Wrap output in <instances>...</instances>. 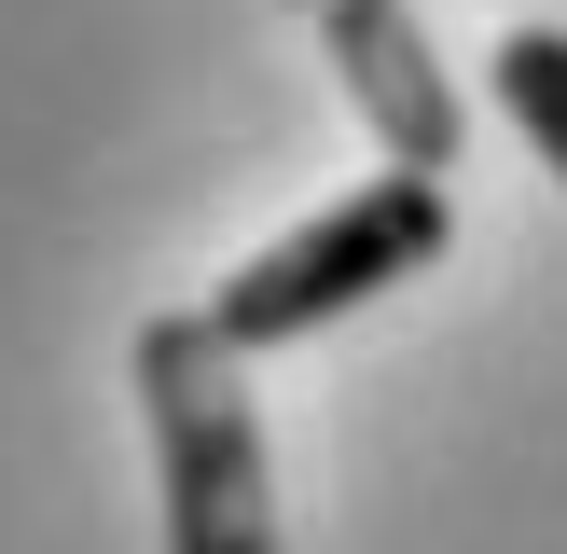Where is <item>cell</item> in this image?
Listing matches in <instances>:
<instances>
[{"label":"cell","instance_id":"obj_1","mask_svg":"<svg viewBox=\"0 0 567 554\" xmlns=\"http://www.w3.org/2000/svg\"><path fill=\"white\" fill-rule=\"evenodd\" d=\"M138 416H153V485H166V554H277V458L249 375L208 305L138 319Z\"/></svg>","mask_w":567,"mask_h":554},{"label":"cell","instance_id":"obj_2","mask_svg":"<svg viewBox=\"0 0 567 554\" xmlns=\"http://www.w3.org/2000/svg\"><path fill=\"white\" fill-rule=\"evenodd\" d=\"M443 236H457L443 181L388 166V181L332 194L319 222H291L277 249H249V264L208 291V319H221V347H236V360H249V347H291V332H319V319H347V305H374V291H402V277H430Z\"/></svg>","mask_w":567,"mask_h":554},{"label":"cell","instance_id":"obj_3","mask_svg":"<svg viewBox=\"0 0 567 554\" xmlns=\"http://www.w3.org/2000/svg\"><path fill=\"white\" fill-rule=\"evenodd\" d=\"M319 55H332V98L374 125L388 166L443 181V166L471 153V111H457V83H443V55H430V28H415V0H319Z\"/></svg>","mask_w":567,"mask_h":554},{"label":"cell","instance_id":"obj_4","mask_svg":"<svg viewBox=\"0 0 567 554\" xmlns=\"http://www.w3.org/2000/svg\"><path fill=\"white\" fill-rule=\"evenodd\" d=\"M498 111H513V125H526V153L567 181V28L526 14L513 42H498Z\"/></svg>","mask_w":567,"mask_h":554},{"label":"cell","instance_id":"obj_5","mask_svg":"<svg viewBox=\"0 0 567 554\" xmlns=\"http://www.w3.org/2000/svg\"><path fill=\"white\" fill-rule=\"evenodd\" d=\"M305 14H319V0H305Z\"/></svg>","mask_w":567,"mask_h":554}]
</instances>
